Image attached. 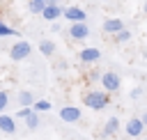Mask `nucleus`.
<instances>
[{
    "instance_id": "nucleus-6",
    "label": "nucleus",
    "mask_w": 147,
    "mask_h": 140,
    "mask_svg": "<svg viewBox=\"0 0 147 140\" xmlns=\"http://www.w3.org/2000/svg\"><path fill=\"white\" fill-rule=\"evenodd\" d=\"M145 129H147V126H145V122H142L140 117H131V119L126 122V126H124V131H126L129 138H138V135H142Z\"/></svg>"
},
{
    "instance_id": "nucleus-21",
    "label": "nucleus",
    "mask_w": 147,
    "mask_h": 140,
    "mask_svg": "<svg viewBox=\"0 0 147 140\" xmlns=\"http://www.w3.org/2000/svg\"><path fill=\"white\" fill-rule=\"evenodd\" d=\"M7 106H9V94L5 90H0V115L7 110Z\"/></svg>"
},
{
    "instance_id": "nucleus-15",
    "label": "nucleus",
    "mask_w": 147,
    "mask_h": 140,
    "mask_svg": "<svg viewBox=\"0 0 147 140\" xmlns=\"http://www.w3.org/2000/svg\"><path fill=\"white\" fill-rule=\"evenodd\" d=\"M48 7V2H37V0H28V9L32 11V14H44V9Z\"/></svg>"
},
{
    "instance_id": "nucleus-17",
    "label": "nucleus",
    "mask_w": 147,
    "mask_h": 140,
    "mask_svg": "<svg viewBox=\"0 0 147 140\" xmlns=\"http://www.w3.org/2000/svg\"><path fill=\"white\" fill-rule=\"evenodd\" d=\"M32 108H34V112H48L53 106H51V101H48V99H37V103H34Z\"/></svg>"
},
{
    "instance_id": "nucleus-1",
    "label": "nucleus",
    "mask_w": 147,
    "mask_h": 140,
    "mask_svg": "<svg viewBox=\"0 0 147 140\" xmlns=\"http://www.w3.org/2000/svg\"><path fill=\"white\" fill-rule=\"evenodd\" d=\"M83 103H85V108L103 110V108H108V103H110V94H108L106 90H87V92L83 94Z\"/></svg>"
},
{
    "instance_id": "nucleus-2",
    "label": "nucleus",
    "mask_w": 147,
    "mask_h": 140,
    "mask_svg": "<svg viewBox=\"0 0 147 140\" xmlns=\"http://www.w3.org/2000/svg\"><path fill=\"white\" fill-rule=\"evenodd\" d=\"M101 87H103L108 94L119 92V87H122V78H119V73H115V71H103V73H101Z\"/></svg>"
},
{
    "instance_id": "nucleus-11",
    "label": "nucleus",
    "mask_w": 147,
    "mask_h": 140,
    "mask_svg": "<svg viewBox=\"0 0 147 140\" xmlns=\"http://www.w3.org/2000/svg\"><path fill=\"white\" fill-rule=\"evenodd\" d=\"M0 131L2 133H7V135H11V133H16V117L14 115H0Z\"/></svg>"
},
{
    "instance_id": "nucleus-13",
    "label": "nucleus",
    "mask_w": 147,
    "mask_h": 140,
    "mask_svg": "<svg viewBox=\"0 0 147 140\" xmlns=\"http://www.w3.org/2000/svg\"><path fill=\"white\" fill-rule=\"evenodd\" d=\"M119 131V119L113 115V117H108L106 119V126H103V135H115Z\"/></svg>"
},
{
    "instance_id": "nucleus-25",
    "label": "nucleus",
    "mask_w": 147,
    "mask_h": 140,
    "mask_svg": "<svg viewBox=\"0 0 147 140\" xmlns=\"http://www.w3.org/2000/svg\"><path fill=\"white\" fill-rule=\"evenodd\" d=\"M37 2H48V0H37Z\"/></svg>"
},
{
    "instance_id": "nucleus-14",
    "label": "nucleus",
    "mask_w": 147,
    "mask_h": 140,
    "mask_svg": "<svg viewBox=\"0 0 147 140\" xmlns=\"http://www.w3.org/2000/svg\"><path fill=\"white\" fill-rule=\"evenodd\" d=\"M39 53L46 55V57H51V55L55 53V41H51V39H41V41H39Z\"/></svg>"
},
{
    "instance_id": "nucleus-19",
    "label": "nucleus",
    "mask_w": 147,
    "mask_h": 140,
    "mask_svg": "<svg viewBox=\"0 0 147 140\" xmlns=\"http://www.w3.org/2000/svg\"><path fill=\"white\" fill-rule=\"evenodd\" d=\"M131 37H133L131 30H122L119 34H115V41H117V44H126V41H131Z\"/></svg>"
},
{
    "instance_id": "nucleus-3",
    "label": "nucleus",
    "mask_w": 147,
    "mask_h": 140,
    "mask_svg": "<svg viewBox=\"0 0 147 140\" xmlns=\"http://www.w3.org/2000/svg\"><path fill=\"white\" fill-rule=\"evenodd\" d=\"M30 53H32V44H30V41H25V39L16 41V44L9 48V57H11L14 62H21V60H25Z\"/></svg>"
},
{
    "instance_id": "nucleus-12",
    "label": "nucleus",
    "mask_w": 147,
    "mask_h": 140,
    "mask_svg": "<svg viewBox=\"0 0 147 140\" xmlns=\"http://www.w3.org/2000/svg\"><path fill=\"white\" fill-rule=\"evenodd\" d=\"M16 101H18L21 108H32V106L37 103V99H34V94H32L30 90H21V92L16 94Z\"/></svg>"
},
{
    "instance_id": "nucleus-5",
    "label": "nucleus",
    "mask_w": 147,
    "mask_h": 140,
    "mask_svg": "<svg viewBox=\"0 0 147 140\" xmlns=\"http://www.w3.org/2000/svg\"><path fill=\"white\" fill-rule=\"evenodd\" d=\"M64 18L69 21V23H87V14H85V9H80V7H64Z\"/></svg>"
},
{
    "instance_id": "nucleus-7",
    "label": "nucleus",
    "mask_w": 147,
    "mask_h": 140,
    "mask_svg": "<svg viewBox=\"0 0 147 140\" xmlns=\"http://www.w3.org/2000/svg\"><path fill=\"white\" fill-rule=\"evenodd\" d=\"M80 115H83V112H80V108H76V106H62V108H60V119L67 122V124L78 122Z\"/></svg>"
},
{
    "instance_id": "nucleus-24",
    "label": "nucleus",
    "mask_w": 147,
    "mask_h": 140,
    "mask_svg": "<svg viewBox=\"0 0 147 140\" xmlns=\"http://www.w3.org/2000/svg\"><path fill=\"white\" fill-rule=\"evenodd\" d=\"M145 14H147V2H145Z\"/></svg>"
},
{
    "instance_id": "nucleus-4",
    "label": "nucleus",
    "mask_w": 147,
    "mask_h": 140,
    "mask_svg": "<svg viewBox=\"0 0 147 140\" xmlns=\"http://www.w3.org/2000/svg\"><path fill=\"white\" fill-rule=\"evenodd\" d=\"M69 37L74 41H85L90 37V25L87 23H71L69 25Z\"/></svg>"
},
{
    "instance_id": "nucleus-18",
    "label": "nucleus",
    "mask_w": 147,
    "mask_h": 140,
    "mask_svg": "<svg viewBox=\"0 0 147 140\" xmlns=\"http://www.w3.org/2000/svg\"><path fill=\"white\" fill-rule=\"evenodd\" d=\"M32 112H34V108H18V110L14 112V117H16V122H18V119H23V122H25Z\"/></svg>"
},
{
    "instance_id": "nucleus-9",
    "label": "nucleus",
    "mask_w": 147,
    "mask_h": 140,
    "mask_svg": "<svg viewBox=\"0 0 147 140\" xmlns=\"http://www.w3.org/2000/svg\"><path fill=\"white\" fill-rule=\"evenodd\" d=\"M101 28H103V32H108V34H113V37H115V34H119L122 30H126V25H124V21H122V18H106Z\"/></svg>"
},
{
    "instance_id": "nucleus-8",
    "label": "nucleus",
    "mask_w": 147,
    "mask_h": 140,
    "mask_svg": "<svg viewBox=\"0 0 147 140\" xmlns=\"http://www.w3.org/2000/svg\"><path fill=\"white\" fill-rule=\"evenodd\" d=\"M78 60L85 62V64H94V62L101 60V50L94 48V46H87V48H83V50L78 53Z\"/></svg>"
},
{
    "instance_id": "nucleus-10",
    "label": "nucleus",
    "mask_w": 147,
    "mask_h": 140,
    "mask_svg": "<svg viewBox=\"0 0 147 140\" xmlns=\"http://www.w3.org/2000/svg\"><path fill=\"white\" fill-rule=\"evenodd\" d=\"M41 16H44L46 21H51V23H57V18H64V9H62L60 5H48Z\"/></svg>"
},
{
    "instance_id": "nucleus-16",
    "label": "nucleus",
    "mask_w": 147,
    "mask_h": 140,
    "mask_svg": "<svg viewBox=\"0 0 147 140\" xmlns=\"http://www.w3.org/2000/svg\"><path fill=\"white\" fill-rule=\"evenodd\" d=\"M25 126L30 129V131H37L39 126H41V119H39V112H32L28 119H25Z\"/></svg>"
},
{
    "instance_id": "nucleus-20",
    "label": "nucleus",
    "mask_w": 147,
    "mask_h": 140,
    "mask_svg": "<svg viewBox=\"0 0 147 140\" xmlns=\"http://www.w3.org/2000/svg\"><path fill=\"white\" fill-rule=\"evenodd\" d=\"M11 34H16V30H14V28H9V25L0 18V37H11Z\"/></svg>"
},
{
    "instance_id": "nucleus-23",
    "label": "nucleus",
    "mask_w": 147,
    "mask_h": 140,
    "mask_svg": "<svg viewBox=\"0 0 147 140\" xmlns=\"http://www.w3.org/2000/svg\"><path fill=\"white\" fill-rule=\"evenodd\" d=\"M140 119H142V122H145V126H147V110H145V112L140 115Z\"/></svg>"
},
{
    "instance_id": "nucleus-22",
    "label": "nucleus",
    "mask_w": 147,
    "mask_h": 140,
    "mask_svg": "<svg viewBox=\"0 0 147 140\" xmlns=\"http://www.w3.org/2000/svg\"><path fill=\"white\" fill-rule=\"evenodd\" d=\"M142 96V87H133L131 90V99H140Z\"/></svg>"
}]
</instances>
